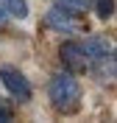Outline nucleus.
<instances>
[{
    "mask_svg": "<svg viewBox=\"0 0 117 123\" xmlns=\"http://www.w3.org/2000/svg\"><path fill=\"white\" fill-rule=\"evenodd\" d=\"M47 98H50L56 112L75 115L78 109H81V98H84L75 73H56L50 78V84H47Z\"/></svg>",
    "mask_w": 117,
    "mask_h": 123,
    "instance_id": "nucleus-1",
    "label": "nucleus"
},
{
    "mask_svg": "<svg viewBox=\"0 0 117 123\" xmlns=\"http://www.w3.org/2000/svg\"><path fill=\"white\" fill-rule=\"evenodd\" d=\"M0 84L6 87V92L11 98H17L20 104H28L33 98V90L28 84V76H25L22 70H17L14 64H3L0 67Z\"/></svg>",
    "mask_w": 117,
    "mask_h": 123,
    "instance_id": "nucleus-2",
    "label": "nucleus"
},
{
    "mask_svg": "<svg viewBox=\"0 0 117 123\" xmlns=\"http://www.w3.org/2000/svg\"><path fill=\"white\" fill-rule=\"evenodd\" d=\"M59 59H61V64L67 67V73H84V70L89 67L81 42H64V45L59 48Z\"/></svg>",
    "mask_w": 117,
    "mask_h": 123,
    "instance_id": "nucleus-3",
    "label": "nucleus"
},
{
    "mask_svg": "<svg viewBox=\"0 0 117 123\" xmlns=\"http://www.w3.org/2000/svg\"><path fill=\"white\" fill-rule=\"evenodd\" d=\"M45 23L50 25V31H56V34H67V37H72V34L81 31V23H78L70 11H64V8H59V6H53L45 14Z\"/></svg>",
    "mask_w": 117,
    "mask_h": 123,
    "instance_id": "nucleus-4",
    "label": "nucleus"
},
{
    "mask_svg": "<svg viewBox=\"0 0 117 123\" xmlns=\"http://www.w3.org/2000/svg\"><path fill=\"white\" fill-rule=\"evenodd\" d=\"M86 70L92 73V78H95L100 87H111V84H114V78H117V59H114V53H109V56H103V59L92 62Z\"/></svg>",
    "mask_w": 117,
    "mask_h": 123,
    "instance_id": "nucleus-5",
    "label": "nucleus"
},
{
    "mask_svg": "<svg viewBox=\"0 0 117 123\" xmlns=\"http://www.w3.org/2000/svg\"><path fill=\"white\" fill-rule=\"evenodd\" d=\"M81 48H84V53H86V62L92 64V62H98V59H103V56H109V53H114V48H111V42L106 37H86L84 42H81Z\"/></svg>",
    "mask_w": 117,
    "mask_h": 123,
    "instance_id": "nucleus-6",
    "label": "nucleus"
},
{
    "mask_svg": "<svg viewBox=\"0 0 117 123\" xmlns=\"http://www.w3.org/2000/svg\"><path fill=\"white\" fill-rule=\"evenodd\" d=\"M0 8L6 17H14V20H28V14H31L25 0H0Z\"/></svg>",
    "mask_w": 117,
    "mask_h": 123,
    "instance_id": "nucleus-7",
    "label": "nucleus"
},
{
    "mask_svg": "<svg viewBox=\"0 0 117 123\" xmlns=\"http://www.w3.org/2000/svg\"><path fill=\"white\" fill-rule=\"evenodd\" d=\"M56 6L70 11V14H84V11H89L92 0H56Z\"/></svg>",
    "mask_w": 117,
    "mask_h": 123,
    "instance_id": "nucleus-8",
    "label": "nucleus"
},
{
    "mask_svg": "<svg viewBox=\"0 0 117 123\" xmlns=\"http://www.w3.org/2000/svg\"><path fill=\"white\" fill-rule=\"evenodd\" d=\"M95 11L100 20H111L114 14V0H95Z\"/></svg>",
    "mask_w": 117,
    "mask_h": 123,
    "instance_id": "nucleus-9",
    "label": "nucleus"
},
{
    "mask_svg": "<svg viewBox=\"0 0 117 123\" xmlns=\"http://www.w3.org/2000/svg\"><path fill=\"white\" fill-rule=\"evenodd\" d=\"M14 117V109H11V104H6V101L0 98V123H6Z\"/></svg>",
    "mask_w": 117,
    "mask_h": 123,
    "instance_id": "nucleus-10",
    "label": "nucleus"
}]
</instances>
